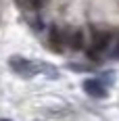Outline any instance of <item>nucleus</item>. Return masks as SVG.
<instances>
[{"label":"nucleus","instance_id":"1","mask_svg":"<svg viewBox=\"0 0 119 121\" xmlns=\"http://www.w3.org/2000/svg\"><path fill=\"white\" fill-rule=\"evenodd\" d=\"M9 67H11L17 75H21V77H36V75H48L50 79H57V77H59L57 67H52V65H48V63H42V60H36V59L11 56V59H9Z\"/></svg>","mask_w":119,"mask_h":121},{"label":"nucleus","instance_id":"2","mask_svg":"<svg viewBox=\"0 0 119 121\" xmlns=\"http://www.w3.org/2000/svg\"><path fill=\"white\" fill-rule=\"evenodd\" d=\"M111 40H113V34H111V31H94L92 44H90V48H88V56H90V59H98V56L109 48Z\"/></svg>","mask_w":119,"mask_h":121},{"label":"nucleus","instance_id":"3","mask_svg":"<svg viewBox=\"0 0 119 121\" xmlns=\"http://www.w3.org/2000/svg\"><path fill=\"white\" fill-rule=\"evenodd\" d=\"M48 44H50V48L54 50V52H63L65 44H67V34H65L61 27L52 25V27L48 29Z\"/></svg>","mask_w":119,"mask_h":121},{"label":"nucleus","instance_id":"4","mask_svg":"<svg viewBox=\"0 0 119 121\" xmlns=\"http://www.w3.org/2000/svg\"><path fill=\"white\" fill-rule=\"evenodd\" d=\"M84 92L90 94V96H94V98H105L107 96V86H105L102 79H98V77L86 79L84 82Z\"/></svg>","mask_w":119,"mask_h":121},{"label":"nucleus","instance_id":"5","mask_svg":"<svg viewBox=\"0 0 119 121\" xmlns=\"http://www.w3.org/2000/svg\"><path fill=\"white\" fill-rule=\"evenodd\" d=\"M67 44H69V48L73 50H82L84 48V34L82 29H73L67 34Z\"/></svg>","mask_w":119,"mask_h":121},{"label":"nucleus","instance_id":"6","mask_svg":"<svg viewBox=\"0 0 119 121\" xmlns=\"http://www.w3.org/2000/svg\"><path fill=\"white\" fill-rule=\"evenodd\" d=\"M113 59H119V38H117V44L113 48Z\"/></svg>","mask_w":119,"mask_h":121},{"label":"nucleus","instance_id":"7","mask_svg":"<svg viewBox=\"0 0 119 121\" xmlns=\"http://www.w3.org/2000/svg\"><path fill=\"white\" fill-rule=\"evenodd\" d=\"M0 121H11V119H0Z\"/></svg>","mask_w":119,"mask_h":121}]
</instances>
